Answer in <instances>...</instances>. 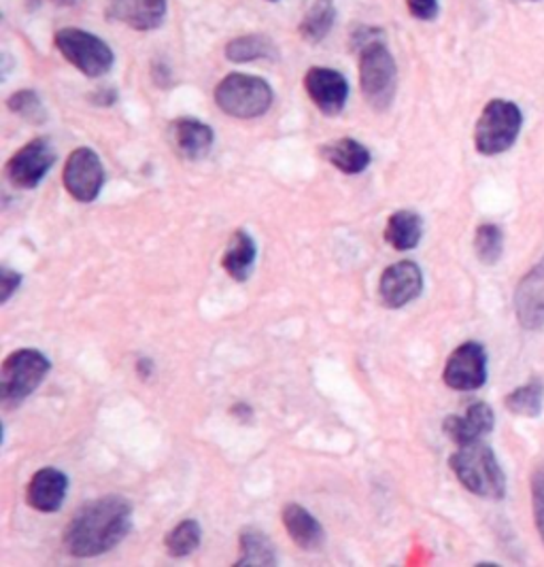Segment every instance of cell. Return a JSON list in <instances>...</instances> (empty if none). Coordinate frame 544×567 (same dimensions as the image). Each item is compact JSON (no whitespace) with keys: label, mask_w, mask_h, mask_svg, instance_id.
Listing matches in <instances>:
<instances>
[{"label":"cell","mask_w":544,"mask_h":567,"mask_svg":"<svg viewBox=\"0 0 544 567\" xmlns=\"http://www.w3.org/2000/svg\"><path fill=\"white\" fill-rule=\"evenodd\" d=\"M22 284V275L11 270V268H2L0 270V304H7L11 300V296L20 289Z\"/></svg>","instance_id":"4dcf8cb0"},{"label":"cell","mask_w":544,"mask_h":567,"mask_svg":"<svg viewBox=\"0 0 544 567\" xmlns=\"http://www.w3.org/2000/svg\"><path fill=\"white\" fill-rule=\"evenodd\" d=\"M337 20V7L334 0H313L309 11L305 13L300 22V36L307 43H321Z\"/></svg>","instance_id":"603a6c76"},{"label":"cell","mask_w":544,"mask_h":567,"mask_svg":"<svg viewBox=\"0 0 544 567\" xmlns=\"http://www.w3.org/2000/svg\"><path fill=\"white\" fill-rule=\"evenodd\" d=\"M424 236V220L415 211H398L387 220L385 240L396 252H410Z\"/></svg>","instance_id":"44dd1931"},{"label":"cell","mask_w":544,"mask_h":567,"mask_svg":"<svg viewBox=\"0 0 544 567\" xmlns=\"http://www.w3.org/2000/svg\"><path fill=\"white\" fill-rule=\"evenodd\" d=\"M236 566H277V550L273 542L258 529H245L241 534V559Z\"/></svg>","instance_id":"cb8c5ba5"},{"label":"cell","mask_w":544,"mask_h":567,"mask_svg":"<svg viewBox=\"0 0 544 567\" xmlns=\"http://www.w3.org/2000/svg\"><path fill=\"white\" fill-rule=\"evenodd\" d=\"M406 9L415 20L431 22L438 15V0H406Z\"/></svg>","instance_id":"f546056e"},{"label":"cell","mask_w":544,"mask_h":567,"mask_svg":"<svg viewBox=\"0 0 544 567\" xmlns=\"http://www.w3.org/2000/svg\"><path fill=\"white\" fill-rule=\"evenodd\" d=\"M132 529V506L119 495H105L79 509L64 532L66 550L89 559L114 550Z\"/></svg>","instance_id":"6da1fadb"},{"label":"cell","mask_w":544,"mask_h":567,"mask_svg":"<svg viewBox=\"0 0 544 567\" xmlns=\"http://www.w3.org/2000/svg\"><path fill=\"white\" fill-rule=\"evenodd\" d=\"M275 94L266 79L245 73H230L215 87L217 107L236 119H256L273 107Z\"/></svg>","instance_id":"3957f363"},{"label":"cell","mask_w":544,"mask_h":567,"mask_svg":"<svg viewBox=\"0 0 544 567\" xmlns=\"http://www.w3.org/2000/svg\"><path fill=\"white\" fill-rule=\"evenodd\" d=\"M474 252L483 264H495L504 252V234L493 224H483L474 234Z\"/></svg>","instance_id":"4316f807"},{"label":"cell","mask_w":544,"mask_h":567,"mask_svg":"<svg viewBox=\"0 0 544 567\" xmlns=\"http://www.w3.org/2000/svg\"><path fill=\"white\" fill-rule=\"evenodd\" d=\"M493 424H495V417L491 406L486 402H477V404H470L463 415L447 417L442 429L458 447H461V445L483 440L488 434H491Z\"/></svg>","instance_id":"5bb4252c"},{"label":"cell","mask_w":544,"mask_h":567,"mask_svg":"<svg viewBox=\"0 0 544 567\" xmlns=\"http://www.w3.org/2000/svg\"><path fill=\"white\" fill-rule=\"evenodd\" d=\"M167 9V0H109L107 13L115 22H121L139 32H147L162 26Z\"/></svg>","instance_id":"4fadbf2b"},{"label":"cell","mask_w":544,"mask_h":567,"mask_svg":"<svg viewBox=\"0 0 544 567\" xmlns=\"http://www.w3.org/2000/svg\"><path fill=\"white\" fill-rule=\"evenodd\" d=\"M68 491V477L56 468L39 470L26 489V502L30 509L43 514L60 511Z\"/></svg>","instance_id":"2e32d148"},{"label":"cell","mask_w":544,"mask_h":567,"mask_svg":"<svg viewBox=\"0 0 544 567\" xmlns=\"http://www.w3.org/2000/svg\"><path fill=\"white\" fill-rule=\"evenodd\" d=\"M287 536L302 550H317L323 544V527L316 516L300 504H287L284 512Z\"/></svg>","instance_id":"d6986e66"},{"label":"cell","mask_w":544,"mask_h":567,"mask_svg":"<svg viewBox=\"0 0 544 567\" xmlns=\"http://www.w3.org/2000/svg\"><path fill=\"white\" fill-rule=\"evenodd\" d=\"M7 107L11 114L20 115L30 124H43L47 119V111H45L39 94H34L32 89H20L13 96H9Z\"/></svg>","instance_id":"83f0119b"},{"label":"cell","mask_w":544,"mask_h":567,"mask_svg":"<svg viewBox=\"0 0 544 567\" xmlns=\"http://www.w3.org/2000/svg\"><path fill=\"white\" fill-rule=\"evenodd\" d=\"M447 387L456 392H477L488 381V353L479 342L459 344L442 372Z\"/></svg>","instance_id":"30bf717a"},{"label":"cell","mask_w":544,"mask_h":567,"mask_svg":"<svg viewBox=\"0 0 544 567\" xmlns=\"http://www.w3.org/2000/svg\"><path fill=\"white\" fill-rule=\"evenodd\" d=\"M422 291H424V272L410 259H402L398 264L385 268L378 281L381 302L387 309L406 307L408 302L417 300Z\"/></svg>","instance_id":"8fae6325"},{"label":"cell","mask_w":544,"mask_h":567,"mask_svg":"<svg viewBox=\"0 0 544 567\" xmlns=\"http://www.w3.org/2000/svg\"><path fill=\"white\" fill-rule=\"evenodd\" d=\"M532 502H534V521L544 542V463H541L532 474Z\"/></svg>","instance_id":"f1b7e54d"},{"label":"cell","mask_w":544,"mask_h":567,"mask_svg":"<svg viewBox=\"0 0 544 567\" xmlns=\"http://www.w3.org/2000/svg\"><path fill=\"white\" fill-rule=\"evenodd\" d=\"M523 126V115L511 100H491L474 128V145L483 156L504 153L515 145Z\"/></svg>","instance_id":"8992f818"},{"label":"cell","mask_w":544,"mask_h":567,"mask_svg":"<svg viewBox=\"0 0 544 567\" xmlns=\"http://www.w3.org/2000/svg\"><path fill=\"white\" fill-rule=\"evenodd\" d=\"M66 192L79 202H94L105 185V167L98 153L89 147L75 149L62 172Z\"/></svg>","instance_id":"9c48e42d"},{"label":"cell","mask_w":544,"mask_h":567,"mask_svg":"<svg viewBox=\"0 0 544 567\" xmlns=\"http://www.w3.org/2000/svg\"><path fill=\"white\" fill-rule=\"evenodd\" d=\"M449 466L458 481L474 495L486 500H502L506 493V477L483 440L461 445L456 453L451 454Z\"/></svg>","instance_id":"7a4b0ae2"},{"label":"cell","mask_w":544,"mask_h":567,"mask_svg":"<svg viewBox=\"0 0 544 567\" xmlns=\"http://www.w3.org/2000/svg\"><path fill=\"white\" fill-rule=\"evenodd\" d=\"M256 257H258L256 240L245 229H236L230 236L228 247L222 257V266L234 281L243 284L252 277Z\"/></svg>","instance_id":"ac0fdd59"},{"label":"cell","mask_w":544,"mask_h":567,"mask_svg":"<svg viewBox=\"0 0 544 567\" xmlns=\"http://www.w3.org/2000/svg\"><path fill=\"white\" fill-rule=\"evenodd\" d=\"M321 156L344 174H360L371 167V151L355 141V139H339V141L328 142L321 149Z\"/></svg>","instance_id":"ffe728a7"},{"label":"cell","mask_w":544,"mask_h":567,"mask_svg":"<svg viewBox=\"0 0 544 567\" xmlns=\"http://www.w3.org/2000/svg\"><path fill=\"white\" fill-rule=\"evenodd\" d=\"M201 538L202 529L201 525H199V521L185 518V521L177 523L171 532L167 534L164 548H167V553H169L171 557H174V559H183V557L192 555V553L199 548Z\"/></svg>","instance_id":"484cf974"},{"label":"cell","mask_w":544,"mask_h":567,"mask_svg":"<svg viewBox=\"0 0 544 567\" xmlns=\"http://www.w3.org/2000/svg\"><path fill=\"white\" fill-rule=\"evenodd\" d=\"M360 86L374 111H385L394 105L398 87V68L392 52L383 41L360 50Z\"/></svg>","instance_id":"277c9868"},{"label":"cell","mask_w":544,"mask_h":567,"mask_svg":"<svg viewBox=\"0 0 544 567\" xmlns=\"http://www.w3.org/2000/svg\"><path fill=\"white\" fill-rule=\"evenodd\" d=\"M279 56V50L273 39L266 34H245L236 36L226 45V57L230 62L245 64V62H256V60H273Z\"/></svg>","instance_id":"7402d4cb"},{"label":"cell","mask_w":544,"mask_h":567,"mask_svg":"<svg viewBox=\"0 0 544 567\" xmlns=\"http://www.w3.org/2000/svg\"><path fill=\"white\" fill-rule=\"evenodd\" d=\"M54 43L60 54L86 77H105L114 68L115 57L111 47L87 30H57Z\"/></svg>","instance_id":"52a82bcc"},{"label":"cell","mask_w":544,"mask_h":567,"mask_svg":"<svg viewBox=\"0 0 544 567\" xmlns=\"http://www.w3.org/2000/svg\"><path fill=\"white\" fill-rule=\"evenodd\" d=\"M56 162V151L47 139H34L18 149L7 162V179L18 190H34Z\"/></svg>","instance_id":"ba28073f"},{"label":"cell","mask_w":544,"mask_h":567,"mask_svg":"<svg viewBox=\"0 0 544 567\" xmlns=\"http://www.w3.org/2000/svg\"><path fill=\"white\" fill-rule=\"evenodd\" d=\"M543 402L544 383L541 378H532L523 387H516L515 392H511L504 399L506 408L519 417H538L543 410Z\"/></svg>","instance_id":"d4e9b609"},{"label":"cell","mask_w":544,"mask_h":567,"mask_svg":"<svg viewBox=\"0 0 544 567\" xmlns=\"http://www.w3.org/2000/svg\"><path fill=\"white\" fill-rule=\"evenodd\" d=\"M516 319L523 328L536 330L544 325V259L530 270L516 287Z\"/></svg>","instance_id":"9a60e30c"},{"label":"cell","mask_w":544,"mask_h":567,"mask_svg":"<svg viewBox=\"0 0 544 567\" xmlns=\"http://www.w3.org/2000/svg\"><path fill=\"white\" fill-rule=\"evenodd\" d=\"M215 141L211 126L196 117H179L171 124V142L179 156L185 160H201Z\"/></svg>","instance_id":"e0dca14e"},{"label":"cell","mask_w":544,"mask_h":567,"mask_svg":"<svg viewBox=\"0 0 544 567\" xmlns=\"http://www.w3.org/2000/svg\"><path fill=\"white\" fill-rule=\"evenodd\" d=\"M56 4H60V7H71V4H75L77 0H54Z\"/></svg>","instance_id":"1f68e13d"},{"label":"cell","mask_w":544,"mask_h":567,"mask_svg":"<svg viewBox=\"0 0 544 567\" xmlns=\"http://www.w3.org/2000/svg\"><path fill=\"white\" fill-rule=\"evenodd\" d=\"M305 89L321 114H343L349 98V84L339 71L328 66L309 68V73L305 75Z\"/></svg>","instance_id":"7c38bea8"},{"label":"cell","mask_w":544,"mask_h":567,"mask_svg":"<svg viewBox=\"0 0 544 567\" xmlns=\"http://www.w3.org/2000/svg\"><path fill=\"white\" fill-rule=\"evenodd\" d=\"M52 370L50 360L34 349H20L11 353L0 372V397L2 404L13 406L24 402L26 397L45 381Z\"/></svg>","instance_id":"5b68a950"}]
</instances>
